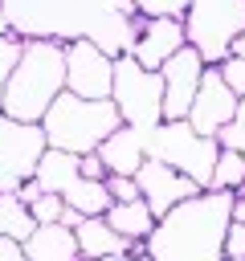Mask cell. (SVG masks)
<instances>
[{
	"label": "cell",
	"mask_w": 245,
	"mask_h": 261,
	"mask_svg": "<svg viewBox=\"0 0 245 261\" xmlns=\"http://www.w3.org/2000/svg\"><path fill=\"white\" fill-rule=\"evenodd\" d=\"M233 57H241V61H245V33L233 41Z\"/></svg>",
	"instance_id": "31"
},
{
	"label": "cell",
	"mask_w": 245,
	"mask_h": 261,
	"mask_svg": "<svg viewBox=\"0 0 245 261\" xmlns=\"http://www.w3.org/2000/svg\"><path fill=\"white\" fill-rule=\"evenodd\" d=\"M216 73H220V82H225L237 98H245V61H241V57H233V53H229V57L216 65Z\"/></svg>",
	"instance_id": "23"
},
{
	"label": "cell",
	"mask_w": 245,
	"mask_h": 261,
	"mask_svg": "<svg viewBox=\"0 0 245 261\" xmlns=\"http://www.w3.org/2000/svg\"><path fill=\"white\" fill-rule=\"evenodd\" d=\"M65 94V41L53 37H24L20 61L8 73L0 110L16 122H37L45 110Z\"/></svg>",
	"instance_id": "2"
},
{
	"label": "cell",
	"mask_w": 245,
	"mask_h": 261,
	"mask_svg": "<svg viewBox=\"0 0 245 261\" xmlns=\"http://www.w3.org/2000/svg\"><path fill=\"white\" fill-rule=\"evenodd\" d=\"M184 33L204 65H220L245 33V0H192L184 12Z\"/></svg>",
	"instance_id": "5"
},
{
	"label": "cell",
	"mask_w": 245,
	"mask_h": 261,
	"mask_svg": "<svg viewBox=\"0 0 245 261\" xmlns=\"http://www.w3.org/2000/svg\"><path fill=\"white\" fill-rule=\"evenodd\" d=\"M216 143L220 147H233V151H241V159H245V98H241V106H237V118L216 135Z\"/></svg>",
	"instance_id": "24"
},
{
	"label": "cell",
	"mask_w": 245,
	"mask_h": 261,
	"mask_svg": "<svg viewBox=\"0 0 245 261\" xmlns=\"http://www.w3.org/2000/svg\"><path fill=\"white\" fill-rule=\"evenodd\" d=\"M106 224H110L122 241H131V245H147V237L155 232V212H151L143 200H131V204H110Z\"/></svg>",
	"instance_id": "15"
},
{
	"label": "cell",
	"mask_w": 245,
	"mask_h": 261,
	"mask_svg": "<svg viewBox=\"0 0 245 261\" xmlns=\"http://www.w3.org/2000/svg\"><path fill=\"white\" fill-rule=\"evenodd\" d=\"M208 188H212V192H241V188H245V159H241V151L220 147L216 167H212V184H208Z\"/></svg>",
	"instance_id": "19"
},
{
	"label": "cell",
	"mask_w": 245,
	"mask_h": 261,
	"mask_svg": "<svg viewBox=\"0 0 245 261\" xmlns=\"http://www.w3.org/2000/svg\"><path fill=\"white\" fill-rule=\"evenodd\" d=\"M147 155L159 159V163H167L172 171L188 175L200 192H208L212 167H216V155H220V143L208 139V135H196V130L188 126V118H184V122H159V126L151 130Z\"/></svg>",
	"instance_id": "4"
},
{
	"label": "cell",
	"mask_w": 245,
	"mask_h": 261,
	"mask_svg": "<svg viewBox=\"0 0 245 261\" xmlns=\"http://www.w3.org/2000/svg\"><path fill=\"white\" fill-rule=\"evenodd\" d=\"M106 192H110V200H114V204L143 200V196H139V184H135V175H106Z\"/></svg>",
	"instance_id": "25"
},
{
	"label": "cell",
	"mask_w": 245,
	"mask_h": 261,
	"mask_svg": "<svg viewBox=\"0 0 245 261\" xmlns=\"http://www.w3.org/2000/svg\"><path fill=\"white\" fill-rule=\"evenodd\" d=\"M237 106H241V98L220 82V73H216V65H208L204 69V77H200V90H196V98H192V110H188V126L196 130V135H208V139H216L233 118H237Z\"/></svg>",
	"instance_id": "9"
},
{
	"label": "cell",
	"mask_w": 245,
	"mask_h": 261,
	"mask_svg": "<svg viewBox=\"0 0 245 261\" xmlns=\"http://www.w3.org/2000/svg\"><path fill=\"white\" fill-rule=\"evenodd\" d=\"M225 261H245V220H229L225 228Z\"/></svg>",
	"instance_id": "26"
},
{
	"label": "cell",
	"mask_w": 245,
	"mask_h": 261,
	"mask_svg": "<svg viewBox=\"0 0 245 261\" xmlns=\"http://www.w3.org/2000/svg\"><path fill=\"white\" fill-rule=\"evenodd\" d=\"M0 37H12V20H8L4 8H0Z\"/></svg>",
	"instance_id": "30"
},
{
	"label": "cell",
	"mask_w": 245,
	"mask_h": 261,
	"mask_svg": "<svg viewBox=\"0 0 245 261\" xmlns=\"http://www.w3.org/2000/svg\"><path fill=\"white\" fill-rule=\"evenodd\" d=\"M20 49H24V33L0 37V102H4V86H8V73H12V65L20 61Z\"/></svg>",
	"instance_id": "21"
},
{
	"label": "cell",
	"mask_w": 245,
	"mask_h": 261,
	"mask_svg": "<svg viewBox=\"0 0 245 261\" xmlns=\"http://www.w3.org/2000/svg\"><path fill=\"white\" fill-rule=\"evenodd\" d=\"M78 159L82 155H69V151H57V147H45V155L37 159V171H33V179L41 184V192H65L82 171H78Z\"/></svg>",
	"instance_id": "16"
},
{
	"label": "cell",
	"mask_w": 245,
	"mask_h": 261,
	"mask_svg": "<svg viewBox=\"0 0 245 261\" xmlns=\"http://www.w3.org/2000/svg\"><path fill=\"white\" fill-rule=\"evenodd\" d=\"M74 237H78V249H82V261H98V257H114V253H143V245H131V241H122L110 224H106V216H86L78 228H74Z\"/></svg>",
	"instance_id": "13"
},
{
	"label": "cell",
	"mask_w": 245,
	"mask_h": 261,
	"mask_svg": "<svg viewBox=\"0 0 245 261\" xmlns=\"http://www.w3.org/2000/svg\"><path fill=\"white\" fill-rule=\"evenodd\" d=\"M61 200L74 208V212H82V216H106L110 212V192H106V179H74L65 192H61Z\"/></svg>",
	"instance_id": "17"
},
{
	"label": "cell",
	"mask_w": 245,
	"mask_h": 261,
	"mask_svg": "<svg viewBox=\"0 0 245 261\" xmlns=\"http://www.w3.org/2000/svg\"><path fill=\"white\" fill-rule=\"evenodd\" d=\"M184 45H188L184 20H176V16H151V20H147V16H143V20H139V37H135V45H131L127 57H135L143 69L159 73Z\"/></svg>",
	"instance_id": "10"
},
{
	"label": "cell",
	"mask_w": 245,
	"mask_h": 261,
	"mask_svg": "<svg viewBox=\"0 0 245 261\" xmlns=\"http://www.w3.org/2000/svg\"><path fill=\"white\" fill-rule=\"evenodd\" d=\"M118 126H122V118H118V110H114L110 98L90 102V98H74V94H61L45 110V118H41L45 143L57 147V151H69V155L98 151Z\"/></svg>",
	"instance_id": "3"
},
{
	"label": "cell",
	"mask_w": 245,
	"mask_h": 261,
	"mask_svg": "<svg viewBox=\"0 0 245 261\" xmlns=\"http://www.w3.org/2000/svg\"><path fill=\"white\" fill-rule=\"evenodd\" d=\"M98 261H135L131 253H114V257H98Z\"/></svg>",
	"instance_id": "32"
},
{
	"label": "cell",
	"mask_w": 245,
	"mask_h": 261,
	"mask_svg": "<svg viewBox=\"0 0 245 261\" xmlns=\"http://www.w3.org/2000/svg\"><path fill=\"white\" fill-rule=\"evenodd\" d=\"M233 216H237V220H245V188L233 196Z\"/></svg>",
	"instance_id": "29"
},
{
	"label": "cell",
	"mask_w": 245,
	"mask_h": 261,
	"mask_svg": "<svg viewBox=\"0 0 245 261\" xmlns=\"http://www.w3.org/2000/svg\"><path fill=\"white\" fill-rule=\"evenodd\" d=\"M233 196L237 192H200L184 204H176L167 216L155 220V232L147 237L151 261H225V228L233 220Z\"/></svg>",
	"instance_id": "1"
},
{
	"label": "cell",
	"mask_w": 245,
	"mask_h": 261,
	"mask_svg": "<svg viewBox=\"0 0 245 261\" xmlns=\"http://www.w3.org/2000/svg\"><path fill=\"white\" fill-rule=\"evenodd\" d=\"M33 228H37V220L29 216L24 200L16 192H0V237H12V241L24 245L33 237Z\"/></svg>",
	"instance_id": "18"
},
{
	"label": "cell",
	"mask_w": 245,
	"mask_h": 261,
	"mask_svg": "<svg viewBox=\"0 0 245 261\" xmlns=\"http://www.w3.org/2000/svg\"><path fill=\"white\" fill-rule=\"evenodd\" d=\"M78 171H82V179H106V163L98 159V151L82 155V159H78Z\"/></svg>",
	"instance_id": "27"
},
{
	"label": "cell",
	"mask_w": 245,
	"mask_h": 261,
	"mask_svg": "<svg viewBox=\"0 0 245 261\" xmlns=\"http://www.w3.org/2000/svg\"><path fill=\"white\" fill-rule=\"evenodd\" d=\"M135 184H139V196H143V204L155 212V220H159V216H167L176 204H184V200L200 196V188H196L188 175L172 171L167 163H159V159H151V155H147V163L139 167Z\"/></svg>",
	"instance_id": "11"
},
{
	"label": "cell",
	"mask_w": 245,
	"mask_h": 261,
	"mask_svg": "<svg viewBox=\"0 0 245 261\" xmlns=\"http://www.w3.org/2000/svg\"><path fill=\"white\" fill-rule=\"evenodd\" d=\"M135 4V12L139 16H176V20H184V12H188V4L192 0H131Z\"/></svg>",
	"instance_id": "22"
},
{
	"label": "cell",
	"mask_w": 245,
	"mask_h": 261,
	"mask_svg": "<svg viewBox=\"0 0 245 261\" xmlns=\"http://www.w3.org/2000/svg\"><path fill=\"white\" fill-rule=\"evenodd\" d=\"M29 216H33L37 224H61V216H65V200H61L57 192H41V196L29 204Z\"/></svg>",
	"instance_id": "20"
},
{
	"label": "cell",
	"mask_w": 245,
	"mask_h": 261,
	"mask_svg": "<svg viewBox=\"0 0 245 261\" xmlns=\"http://www.w3.org/2000/svg\"><path fill=\"white\" fill-rule=\"evenodd\" d=\"M0 261H29L24 257V245L12 241V237H0Z\"/></svg>",
	"instance_id": "28"
},
{
	"label": "cell",
	"mask_w": 245,
	"mask_h": 261,
	"mask_svg": "<svg viewBox=\"0 0 245 261\" xmlns=\"http://www.w3.org/2000/svg\"><path fill=\"white\" fill-rule=\"evenodd\" d=\"M24 257L29 261H82L78 237L65 224H37L33 237L24 241Z\"/></svg>",
	"instance_id": "14"
},
{
	"label": "cell",
	"mask_w": 245,
	"mask_h": 261,
	"mask_svg": "<svg viewBox=\"0 0 245 261\" xmlns=\"http://www.w3.org/2000/svg\"><path fill=\"white\" fill-rule=\"evenodd\" d=\"M114 90V57H106L90 37L65 41V94L102 102Z\"/></svg>",
	"instance_id": "7"
},
{
	"label": "cell",
	"mask_w": 245,
	"mask_h": 261,
	"mask_svg": "<svg viewBox=\"0 0 245 261\" xmlns=\"http://www.w3.org/2000/svg\"><path fill=\"white\" fill-rule=\"evenodd\" d=\"M135 261H151V257H147V249H143V253H135Z\"/></svg>",
	"instance_id": "33"
},
{
	"label": "cell",
	"mask_w": 245,
	"mask_h": 261,
	"mask_svg": "<svg viewBox=\"0 0 245 261\" xmlns=\"http://www.w3.org/2000/svg\"><path fill=\"white\" fill-rule=\"evenodd\" d=\"M204 69H208V65H204V57H200L192 45H184V49L159 69V77H163V122H184V118H188Z\"/></svg>",
	"instance_id": "8"
},
{
	"label": "cell",
	"mask_w": 245,
	"mask_h": 261,
	"mask_svg": "<svg viewBox=\"0 0 245 261\" xmlns=\"http://www.w3.org/2000/svg\"><path fill=\"white\" fill-rule=\"evenodd\" d=\"M147 143H151V135L135 130V126H118L98 147V159L106 163V175H139V167L147 163Z\"/></svg>",
	"instance_id": "12"
},
{
	"label": "cell",
	"mask_w": 245,
	"mask_h": 261,
	"mask_svg": "<svg viewBox=\"0 0 245 261\" xmlns=\"http://www.w3.org/2000/svg\"><path fill=\"white\" fill-rule=\"evenodd\" d=\"M110 102L122 118V126H135L151 135L163 122V77L143 69L135 57H114V90Z\"/></svg>",
	"instance_id": "6"
}]
</instances>
